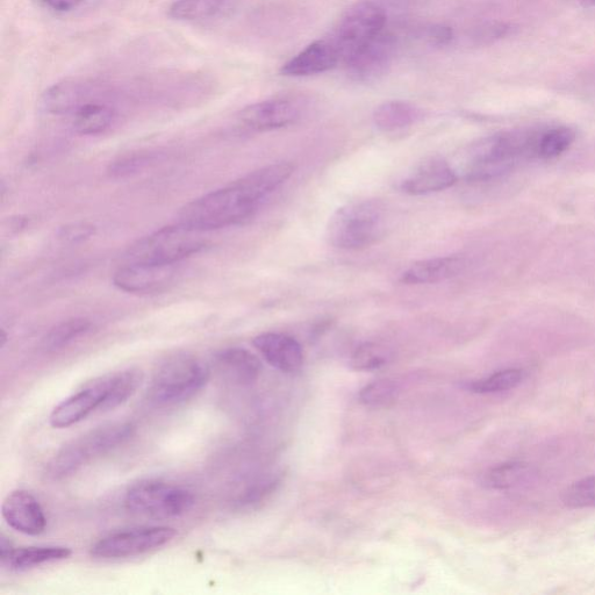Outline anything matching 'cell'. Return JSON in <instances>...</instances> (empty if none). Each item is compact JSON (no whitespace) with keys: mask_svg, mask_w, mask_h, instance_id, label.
Masks as SVG:
<instances>
[{"mask_svg":"<svg viewBox=\"0 0 595 595\" xmlns=\"http://www.w3.org/2000/svg\"><path fill=\"white\" fill-rule=\"evenodd\" d=\"M276 190L275 175L267 168L258 169L185 205L178 224L202 233L241 224Z\"/></svg>","mask_w":595,"mask_h":595,"instance_id":"obj_1","label":"cell"},{"mask_svg":"<svg viewBox=\"0 0 595 595\" xmlns=\"http://www.w3.org/2000/svg\"><path fill=\"white\" fill-rule=\"evenodd\" d=\"M390 225V211L382 200H360L342 206L332 215L326 238L335 248L360 250L383 240Z\"/></svg>","mask_w":595,"mask_h":595,"instance_id":"obj_2","label":"cell"},{"mask_svg":"<svg viewBox=\"0 0 595 595\" xmlns=\"http://www.w3.org/2000/svg\"><path fill=\"white\" fill-rule=\"evenodd\" d=\"M209 378L210 368L198 357L174 354L164 358L155 370L149 398L159 406L183 404L202 391Z\"/></svg>","mask_w":595,"mask_h":595,"instance_id":"obj_3","label":"cell"},{"mask_svg":"<svg viewBox=\"0 0 595 595\" xmlns=\"http://www.w3.org/2000/svg\"><path fill=\"white\" fill-rule=\"evenodd\" d=\"M135 426L131 422H113L91 430L66 444L50 462L48 472L54 479H63L84 465L132 439Z\"/></svg>","mask_w":595,"mask_h":595,"instance_id":"obj_4","label":"cell"},{"mask_svg":"<svg viewBox=\"0 0 595 595\" xmlns=\"http://www.w3.org/2000/svg\"><path fill=\"white\" fill-rule=\"evenodd\" d=\"M204 233L181 224L163 227L145 236L127 250L126 263L176 265L204 250L209 242Z\"/></svg>","mask_w":595,"mask_h":595,"instance_id":"obj_5","label":"cell"},{"mask_svg":"<svg viewBox=\"0 0 595 595\" xmlns=\"http://www.w3.org/2000/svg\"><path fill=\"white\" fill-rule=\"evenodd\" d=\"M125 506L129 512L146 518L171 519L191 511L195 496L182 486L142 480L127 491Z\"/></svg>","mask_w":595,"mask_h":595,"instance_id":"obj_6","label":"cell"},{"mask_svg":"<svg viewBox=\"0 0 595 595\" xmlns=\"http://www.w3.org/2000/svg\"><path fill=\"white\" fill-rule=\"evenodd\" d=\"M386 14L374 3L357 4L341 21L332 41L340 61L348 63L369 42L384 32Z\"/></svg>","mask_w":595,"mask_h":595,"instance_id":"obj_7","label":"cell"},{"mask_svg":"<svg viewBox=\"0 0 595 595\" xmlns=\"http://www.w3.org/2000/svg\"><path fill=\"white\" fill-rule=\"evenodd\" d=\"M176 530L164 526H146L118 530L100 539L91 549L92 556L105 559L134 557L166 546Z\"/></svg>","mask_w":595,"mask_h":595,"instance_id":"obj_8","label":"cell"},{"mask_svg":"<svg viewBox=\"0 0 595 595\" xmlns=\"http://www.w3.org/2000/svg\"><path fill=\"white\" fill-rule=\"evenodd\" d=\"M107 392H109V376L93 382L63 400L50 414V425L57 429L68 428L88 418L92 412L102 411Z\"/></svg>","mask_w":595,"mask_h":595,"instance_id":"obj_9","label":"cell"},{"mask_svg":"<svg viewBox=\"0 0 595 595\" xmlns=\"http://www.w3.org/2000/svg\"><path fill=\"white\" fill-rule=\"evenodd\" d=\"M396 47V38L382 32L346 63L350 76L360 82L377 80L391 66Z\"/></svg>","mask_w":595,"mask_h":595,"instance_id":"obj_10","label":"cell"},{"mask_svg":"<svg viewBox=\"0 0 595 595\" xmlns=\"http://www.w3.org/2000/svg\"><path fill=\"white\" fill-rule=\"evenodd\" d=\"M300 116L295 100L277 98L247 106L240 112L239 120L252 131L269 132L295 124Z\"/></svg>","mask_w":595,"mask_h":595,"instance_id":"obj_11","label":"cell"},{"mask_svg":"<svg viewBox=\"0 0 595 595\" xmlns=\"http://www.w3.org/2000/svg\"><path fill=\"white\" fill-rule=\"evenodd\" d=\"M176 274V265L125 263L113 275V284L128 293H152L168 286Z\"/></svg>","mask_w":595,"mask_h":595,"instance_id":"obj_12","label":"cell"},{"mask_svg":"<svg viewBox=\"0 0 595 595\" xmlns=\"http://www.w3.org/2000/svg\"><path fill=\"white\" fill-rule=\"evenodd\" d=\"M2 513L7 525L21 534L38 536L46 530V515L38 499L30 492H12L4 500Z\"/></svg>","mask_w":595,"mask_h":595,"instance_id":"obj_13","label":"cell"},{"mask_svg":"<svg viewBox=\"0 0 595 595\" xmlns=\"http://www.w3.org/2000/svg\"><path fill=\"white\" fill-rule=\"evenodd\" d=\"M458 176L450 164L440 157L421 163L403 183L401 190L411 196H425L451 188Z\"/></svg>","mask_w":595,"mask_h":595,"instance_id":"obj_14","label":"cell"},{"mask_svg":"<svg viewBox=\"0 0 595 595\" xmlns=\"http://www.w3.org/2000/svg\"><path fill=\"white\" fill-rule=\"evenodd\" d=\"M253 343L264 360L277 370L291 374L303 367V348L296 339L289 335L265 333L258 335Z\"/></svg>","mask_w":595,"mask_h":595,"instance_id":"obj_15","label":"cell"},{"mask_svg":"<svg viewBox=\"0 0 595 595\" xmlns=\"http://www.w3.org/2000/svg\"><path fill=\"white\" fill-rule=\"evenodd\" d=\"M339 62V54L332 42L315 41L286 62L282 74L292 77L318 75L335 68Z\"/></svg>","mask_w":595,"mask_h":595,"instance_id":"obj_16","label":"cell"},{"mask_svg":"<svg viewBox=\"0 0 595 595\" xmlns=\"http://www.w3.org/2000/svg\"><path fill=\"white\" fill-rule=\"evenodd\" d=\"M467 268V260L461 256L430 258L411 265L403 275L401 283L408 285L435 284L461 275Z\"/></svg>","mask_w":595,"mask_h":595,"instance_id":"obj_17","label":"cell"},{"mask_svg":"<svg viewBox=\"0 0 595 595\" xmlns=\"http://www.w3.org/2000/svg\"><path fill=\"white\" fill-rule=\"evenodd\" d=\"M92 85L81 81H66L49 88L41 98L42 110L54 116L77 112L91 102Z\"/></svg>","mask_w":595,"mask_h":595,"instance_id":"obj_18","label":"cell"},{"mask_svg":"<svg viewBox=\"0 0 595 595\" xmlns=\"http://www.w3.org/2000/svg\"><path fill=\"white\" fill-rule=\"evenodd\" d=\"M215 367L227 381L238 385H250L257 381L262 364L250 351L242 348H226L214 356Z\"/></svg>","mask_w":595,"mask_h":595,"instance_id":"obj_19","label":"cell"},{"mask_svg":"<svg viewBox=\"0 0 595 595\" xmlns=\"http://www.w3.org/2000/svg\"><path fill=\"white\" fill-rule=\"evenodd\" d=\"M71 554H73V551L66 547L13 548L0 561L13 571L23 572L38 568L43 564L63 561V559L70 557Z\"/></svg>","mask_w":595,"mask_h":595,"instance_id":"obj_20","label":"cell"},{"mask_svg":"<svg viewBox=\"0 0 595 595\" xmlns=\"http://www.w3.org/2000/svg\"><path fill=\"white\" fill-rule=\"evenodd\" d=\"M424 113L411 103L393 100L377 107L374 123L383 132H394L411 127L422 119Z\"/></svg>","mask_w":595,"mask_h":595,"instance_id":"obj_21","label":"cell"},{"mask_svg":"<svg viewBox=\"0 0 595 595\" xmlns=\"http://www.w3.org/2000/svg\"><path fill=\"white\" fill-rule=\"evenodd\" d=\"M236 0H176L169 16L177 20L196 21L217 18L233 10Z\"/></svg>","mask_w":595,"mask_h":595,"instance_id":"obj_22","label":"cell"},{"mask_svg":"<svg viewBox=\"0 0 595 595\" xmlns=\"http://www.w3.org/2000/svg\"><path fill=\"white\" fill-rule=\"evenodd\" d=\"M116 118V111L111 106L90 102L74 114L73 126L78 134L97 135L109 129Z\"/></svg>","mask_w":595,"mask_h":595,"instance_id":"obj_23","label":"cell"},{"mask_svg":"<svg viewBox=\"0 0 595 595\" xmlns=\"http://www.w3.org/2000/svg\"><path fill=\"white\" fill-rule=\"evenodd\" d=\"M530 477L529 465L523 462H507L487 471L483 477V485L496 491L512 490Z\"/></svg>","mask_w":595,"mask_h":595,"instance_id":"obj_24","label":"cell"},{"mask_svg":"<svg viewBox=\"0 0 595 595\" xmlns=\"http://www.w3.org/2000/svg\"><path fill=\"white\" fill-rule=\"evenodd\" d=\"M92 327L91 321L85 318L69 319L62 321L46 334L42 340V348L46 351H59L69 344L82 338Z\"/></svg>","mask_w":595,"mask_h":595,"instance_id":"obj_25","label":"cell"},{"mask_svg":"<svg viewBox=\"0 0 595 595\" xmlns=\"http://www.w3.org/2000/svg\"><path fill=\"white\" fill-rule=\"evenodd\" d=\"M141 382V371L134 369L109 376V392H107L102 412L112 411L123 405L139 389Z\"/></svg>","mask_w":595,"mask_h":595,"instance_id":"obj_26","label":"cell"},{"mask_svg":"<svg viewBox=\"0 0 595 595\" xmlns=\"http://www.w3.org/2000/svg\"><path fill=\"white\" fill-rule=\"evenodd\" d=\"M576 133L569 127L551 128L540 134L537 140L536 155L541 159H555L566 152L575 142Z\"/></svg>","mask_w":595,"mask_h":595,"instance_id":"obj_27","label":"cell"},{"mask_svg":"<svg viewBox=\"0 0 595 595\" xmlns=\"http://www.w3.org/2000/svg\"><path fill=\"white\" fill-rule=\"evenodd\" d=\"M523 378H525V372L520 369L501 370L489 377L472 382L469 385V389L472 392L480 394L510 391L515 389L516 386H519L522 383Z\"/></svg>","mask_w":595,"mask_h":595,"instance_id":"obj_28","label":"cell"},{"mask_svg":"<svg viewBox=\"0 0 595 595\" xmlns=\"http://www.w3.org/2000/svg\"><path fill=\"white\" fill-rule=\"evenodd\" d=\"M391 351L379 343H364L351 357V365L360 371L381 369L390 361Z\"/></svg>","mask_w":595,"mask_h":595,"instance_id":"obj_29","label":"cell"},{"mask_svg":"<svg viewBox=\"0 0 595 595\" xmlns=\"http://www.w3.org/2000/svg\"><path fill=\"white\" fill-rule=\"evenodd\" d=\"M563 503L571 510L595 507V476L578 480L563 493Z\"/></svg>","mask_w":595,"mask_h":595,"instance_id":"obj_30","label":"cell"},{"mask_svg":"<svg viewBox=\"0 0 595 595\" xmlns=\"http://www.w3.org/2000/svg\"><path fill=\"white\" fill-rule=\"evenodd\" d=\"M398 397V387L391 381L383 379L365 386L360 399L370 407H386L394 403Z\"/></svg>","mask_w":595,"mask_h":595,"instance_id":"obj_31","label":"cell"},{"mask_svg":"<svg viewBox=\"0 0 595 595\" xmlns=\"http://www.w3.org/2000/svg\"><path fill=\"white\" fill-rule=\"evenodd\" d=\"M157 155L154 153H133L111 163L109 168V175L113 178H125L138 174V172L146 169L150 164L154 163Z\"/></svg>","mask_w":595,"mask_h":595,"instance_id":"obj_32","label":"cell"},{"mask_svg":"<svg viewBox=\"0 0 595 595\" xmlns=\"http://www.w3.org/2000/svg\"><path fill=\"white\" fill-rule=\"evenodd\" d=\"M95 234V226L89 222L80 221L62 227L59 231V239L67 245H77L91 239Z\"/></svg>","mask_w":595,"mask_h":595,"instance_id":"obj_33","label":"cell"},{"mask_svg":"<svg viewBox=\"0 0 595 595\" xmlns=\"http://www.w3.org/2000/svg\"><path fill=\"white\" fill-rule=\"evenodd\" d=\"M427 39L437 46L448 45L453 40V30L446 26H434L429 28Z\"/></svg>","mask_w":595,"mask_h":595,"instance_id":"obj_34","label":"cell"},{"mask_svg":"<svg viewBox=\"0 0 595 595\" xmlns=\"http://www.w3.org/2000/svg\"><path fill=\"white\" fill-rule=\"evenodd\" d=\"M50 9L59 12H67L76 9L83 0H43Z\"/></svg>","mask_w":595,"mask_h":595,"instance_id":"obj_35","label":"cell"},{"mask_svg":"<svg viewBox=\"0 0 595 595\" xmlns=\"http://www.w3.org/2000/svg\"><path fill=\"white\" fill-rule=\"evenodd\" d=\"M578 2L587 6L595 5V0H578Z\"/></svg>","mask_w":595,"mask_h":595,"instance_id":"obj_36","label":"cell"}]
</instances>
